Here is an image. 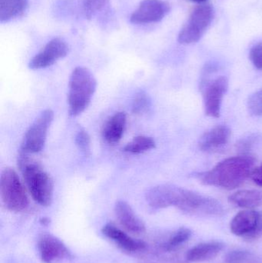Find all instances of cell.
<instances>
[{"instance_id": "obj_6", "label": "cell", "mask_w": 262, "mask_h": 263, "mask_svg": "<svg viewBox=\"0 0 262 263\" xmlns=\"http://www.w3.org/2000/svg\"><path fill=\"white\" fill-rule=\"evenodd\" d=\"M53 119L54 112L51 109H46L39 114L25 134L22 142V153L29 154L43 150Z\"/></svg>"}, {"instance_id": "obj_13", "label": "cell", "mask_w": 262, "mask_h": 263, "mask_svg": "<svg viewBox=\"0 0 262 263\" xmlns=\"http://www.w3.org/2000/svg\"><path fill=\"white\" fill-rule=\"evenodd\" d=\"M102 233L128 253H135L146 248V243L143 241L132 237L113 223L105 225L102 229Z\"/></svg>"}, {"instance_id": "obj_25", "label": "cell", "mask_w": 262, "mask_h": 263, "mask_svg": "<svg viewBox=\"0 0 262 263\" xmlns=\"http://www.w3.org/2000/svg\"><path fill=\"white\" fill-rule=\"evenodd\" d=\"M254 256L246 250H233L228 253L226 257V263H249L253 260Z\"/></svg>"}, {"instance_id": "obj_3", "label": "cell", "mask_w": 262, "mask_h": 263, "mask_svg": "<svg viewBox=\"0 0 262 263\" xmlns=\"http://www.w3.org/2000/svg\"><path fill=\"white\" fill-rule=\"evenodd\" d=\"M97 81L89 69L85 67L75 68L69 79V114L77 117L86 110L96 90Z\"/></svg>"}, {"instance_id": "obj_10", "label": "cell", "mask_w": 262, "mask_h": 263, "mask_svg": "<svg viewBox=\"0 0 262 263\" xmlns=\"http://www.w3.org/2000/svg\"><path fill=\"white\" fill-rule=\"evenodd\" d=\"M170 11L169 3L163 0H143L130 17L134 24H149L161 21Z\"/></svg>"}, {"instance_id": "obj_31", "label": "cell", "mask_w": 262, "mask_h": 263, "mask_svg": "<svg viewBox=\"0 0 262 263\" xmlns=\"http://www.w3.org/2000/svg\"><path fill=\"white\" fill-rule=\"evenodd\" d=\"M189 1L194 2V3H206L208 0H189Z\"/></svg>"}, {"instance_id": "obj_5", "label": "cell", "mask_w": 262, "mask_h": 263, "mask_svg": "<svg viewBox=\"0 0 262 263\" xmlns=\"http://www.w3.org/2000/svg\"><path fill=\"white\" fill-rule=\"evenodd\" d=\"M214 14L213 7L210 5H203L194 9L180 31L178 41L181 44H192L199 41L212 23Z\"/></svg>"}, {"instance_id": "obj_30", "label": "cell", "mask_w": 262, "mask_h": 263, "mask_svg": "<svg viewBox=\"0 0 262 263\" xmlns=\"http://www.w3.org/2000/svg\"><path fill=\"white\" fill-rule=\"evenodd\" d=\"M250 177L257 185L262 187V163L259 166L254 168Z\"/></svg>"}, {"instance_id": "obj_29", "label": "cell", "mask_w": 262, "mask_h": 263, "mask_svg": "<svg viewBox=\"0 0 262 263\" xmlns=\"http://www.w3.org/2000/svg\"><path fill=\"white\" fill-rule=\"evenodd\" d=\"M255 139H256V138L254 137V136H250V137L246 138V139L240 141L238 143V149L243 152L249 151L252 148L253 144L255 143Z\"/></svg>"}, {"instance_id": "obj_18", "label": "cell", "mask_w": 262, "mask_h": 263, "mask_svg": "<svg viewBox=\"0 0 262 263\" xmlns=\"http://www.w3.org/2000/svg\"><path fill=\"white\" fill-rule=\"evenodd\" d=\"M229 202L240 208L252 210L262 205V192L259 190H240L229 196Z\"/></svg>"}, {"instance_id": "obj_22", "label": "cell", "mask_w": 262, "mask_h": 263, "mask_svg": "<svg viewBox=\"0 0 262 263\" xmlns=\"http://www.w3.org/2000/svg\"><path fill=\"white\" fill-rule=\"evenodd\" d=\"M109 6V0H85L84 7L85 15L86 18L91 20L98 12H103Z\"/></svg>"}, {"instance_id": "obj_19", "label": "cell", "mask_w": 262, "mask_h": 263, "mask_svg": "<svg viewBox=\"0 0 262 263\" xmlns=\"http://www.w3.org/2000/svg\"><path fill=\"white\" fill-rule=\"evenodd\" d=\"M28 4L29 0H0V22L7 23L20 16Z\"/></svg>"}, {"instance_id": "obj_23", "label": "cell", "mask_w": 262, "mask_h": 263, "mask_svg": "<svg viewBox=\"0 0 262 263\" xmlns=\"http://www.w3.org/2000/svg\"><path fill=\"white\" fill-rule=\"evenodd\" d=\"M150 106V100L145 91L140 90L135 94L132 103V112L135 114H141L146 112Z\"/></svg>"}, {"instance_id": "obj_20", "label": "cell", "mask_w": 262, "mask_h": 263, "mask_svg": "<svg viewBox=\"0 0 262 263\" xmlns=\"http://www.w3.org/2000/svg\"><path fill=\"white\" fill-rule=\"evenodd\" d=\"M155 148V142L152 138L139 136L134 138L124 147V151L132 154H140Z\"/></svg>"}, {"instance_id": "obj_28", "label": "cell", "mask_w": 262, "mask_h": 263, "mask_svg": "<svg viewBox=\"0 0 262 263\" xmlns=\"http://www.w3.org/2000/svg\"><path fill=\"white\" fill-rule=\"evenodd\" d=\"M262 237V212H259V216H258V221H257L256 226L254 230L251 232L247 236H245L246 240L249 242L252 241L258 240V239Z\"/></svg>"}, {"instance_id": "obj_21", "label": "cell", "mask_w": 262, "mask_h": 263, "mask_svg": "<svg viewBox=\"0 0 262 263\" xmlns=\"http://www.w3.org/2000/svg\"><path fill=\"white\" fill-rule=\"evenodd\" d=\"M192 231L189 228L182 227V228L178 229L177 231H175L171 236L168 242H166V246H165L166 250L171 251V250L178 248L180 246L183 245L185 242L189 240L191 236H192Z\"/></svg>"}, {"instance_id": "obj_9", "label": "cell", "mask_w": 262, "mask_h": 263, "mask_svg": "<svg viewBox=\"0 0 262 263\" xmlns=\"http://www.w3.org/2000/svg\"><path fill=\"white\" fill-rule=\"evenodd\" d=\"M68 53L69 46L67 43L62 39H53L30 60L29 68L30 69H45L64 58Z\"/></svg>"}, {"instance_id": "obj_15", "label": "cell", "mask_w": 262, "mask_h": 263, "mask_svg": "<svg viewBox=\"0 0 262 263\" xmlns=\"http://www.w3.org/2000/svg\"><path fill=\"white\" fill-rule=\"evenodd\" d=\"M225 244L218 241L203 242L192 247L186 254V259L191 262H201L216 257L224 249Z\"/></svg>"}, {"instance_id": "obj_16", "label": "cell", "mask_w": 262, "mask_h": 263, "mask_svg": "<svg viewBox=\"0 0 262 263\" xmlns=\"http://www.w3.org/2000/svg\"><path fill=\"white\" fill-rule=\"evenodd\" d=\"M259 212L253 210L239 212L231 222V231L235 236L245 237L255 228Z\"/></svg>"}, {"instance_id": "obj_11", "label": "cell", "mask_w": 262, "mask_h": 263, "mask_svg": "<svg viewBox=\"0 0 262 263\" xmlns=\"http://www.w3.org/2000/svg\"><path fill=\"white\" fill-rule=\"evenodd\" d=\"M40 259L44 263H52L72 256L66 244L52 234H43L37 243Z\"/></svg>"}, {"instance_id": "obj_17", "label": "cell", "mask_w": 262, "mask_h": 263, "mask_svg": "<svg viewBox=\"0 0 262 263\" xmlns=\"http://www.w3.org/2000/svg\"><path fill=\"white\" fill-rule=\"evenodd\" d=\"M126 124L125 112H118L109 119L103 129V136L110 144L119 142L124 133Z\"/></svg>"}, {"instance_id": "obj_24", "label": "cell", "mask_w": 262, "mask_h": 263, "mask_svg": "<svg viewBox=\"0 0 262 263\" xmlns=\"http://www.w3.org/2000/svg\"><path fill=\"white\" fill-rule=\"evenodd\" d=\"M247 107L251 115L255 117L262 116V89L250 96L248 100Z\"/></svg>"}, {"instance_id": "obj_7", "label": "cell", "mask_w": 262, "mask_h": 263, "mask_svg": "<svg viewBox=\"0 0 262 263\" xmlns=\"http://www.w3.org/2000/svg\"><path fill=\"white\" fill-rule=\"evenodd\" d=\"M186 189L172 184H163L152 187L146 193V199L149 206L155 210L176 207L179 209Z\"/></svg>"}, {"instance_id": "obj_32", "label": "cell", "mask_w": 262, "mask_h": 263, "mask_svg": "<svg viewBox=\"0 0 262 263\" xmlns=\"http://www.w3.org/2000/svg\"><path fill=\"white\" fill-rule=\"evenodd\" d=\"M41 222H43V224H44V225H46V224L49 223V219H46V218H43V219H42Z\"/></svg>"}, {"instance_id": "obj_14", "label": "cell", "mask_w": 262, "mask_h": 263, "mask_svg": "<svg viewBox=\"0 0 262 263\" xmlns=\"http://www.w3.org/2000/svg\"><path fill=\"white\" fill-rule=\"evenodd\" d=\"M231 129L227 126H217L205 133L198 141V147L201 151L211 152L218 149L229 142Z\"/></svg>"}, {"instance_id": "obj_8", "label": "cell", "mask_w": 262, "mask_h": 263, "mask_svg": "<svg viewBox=\"0 0 262 263\" xmlns=\"http://www.w3.org/2000/svg\"><path fill=\"white\" fill-rule=\"evenodd\" d=\"M203 100L205 112L208 117L218 118L221 115V103L223 97L229 89L227 77H217L210 81L203 83Z\"/></svg>"}, {"instance_id": "obj_26", "label": "cell", "mask_w": 262, "mask_h": 263, "mask_svg": "<svg viewBox=\"0 0 262 263\" xmlns=\"http://www.w3.org/2000/svg\"><path fill=\"white\" fill-rule=\"evenodd\" d=\"M75 144L78 149L86 156L91 154V139L90 136L85 129H80L75 136Z\"/></svg>"}, {"instance_id": "obj_1", "label": "cell", "mask_w": 262, "mask_h": 263, "mask_svg": "<svg viewBox=\"0 0 262 263\" xmlns=\"http://www.w3.org/2000/svg\"><path fill=\"white\" fill-rule=\"evenodd\" d=\"M255 163V158L250 155L234 156L218 162L209 171L195 174V177L206 185L235 190L251 176Z\"/></svg>"}, {"instance_id": "obj_27", "label": "cell", "mask_w": 262, "mask_h": 263, "mask_svg": "<svg viewBox=\"0 0 262 263\" xmlns=\"http://www.w3.org/2000/svg\"><path fill=\"white\" fill-rule=\"evenodd\" d=\"M249 57L254 66L257 69H262V42L257 43L251 49Z\"/></svg>"}, {"instance_id": "obj_12", "label": "cell", "mask_w": 262, "mask_h": 263, "mask_svg": "<svg viewBox=\"0 0 262 263\" xmlns=\"http://www.w3.org/2000/svg\"><path fill=\"white\" fill-rule=\"evenodd\" d=\"M115 214L120 225L128 233L135 235L146 233V228L144 222L126 201L119 200L116 202Z\"/></svg>"}, {"instance_id": "obj_4", "label": "cell", "mask_w": 262, "mask_h": 263, "mask_svg": "<svg viewBox=\"0 0 262 263\" xmlns=\"http://www.w3.org/2000/svg\"><path fill=\"white\" fill-rule=\"evenodd\" d=\"M2 201L9 211L19 213L27 208L29 201L24 185L15 170L6 168L0 177Z\"/></svg>"}, {"instance_id": "obj_2", "label": "cell", "mask_w": 262, "mask_h": 263, "mask_svg": "<svg viewBox=\"0 0 262 263\" xmlns=\"http://www.w3.org/2000/svg\"><path fill=\"white\" fill-rule=\"evenodd\" d=\"M18 166L34 201L42 206H49L53 199L54 190L51 176L38 162L30 159L27 153H21L18 156Z\"/></svg>"}]
</instances>
